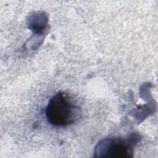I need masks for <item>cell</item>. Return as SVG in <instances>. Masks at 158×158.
Segmentation results:
<instances>
[{
	"label": "cell",
	"mask_w": 158,
	"mask_h": 158,
	"mask_svg": "<svg viewBox=\"0 0 158 158\" xmlns=\"http://www.w3.org/2000/svg\"><path fill=\"white\" fill-rule=\"evenodd\" d=\"M48 122L55 127H65L77 122L81 117V110L62 92L56 94L46 108Z\"/></svg>",
	"instance_id": "cell-1"
},
{
	"label": "cell",
	"mask_w": 158,
	"mask_h": 158,
	"mask_svg": "<svg viewBox=\"0 0 158 158\" xmlns=\"http://www.w3.org/2000/svg\"><path fill=\"white\" fill-rule=\"evenodd\" d=\"M136 143L131 139H126L122 138H114L112 139H104L98 145L99 148H104V151H101L104 157H131L133 153V145Z\"/></svg>",
	"instance_id": "cell-2"
}]
</instances>
